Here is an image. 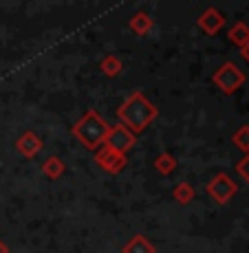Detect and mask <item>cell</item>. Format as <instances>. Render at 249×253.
<instances>
[{"label":"cell","instance_id":"cell-1","mask_svg":"<svg viewBox=\"0 0 249 253\" xmlns=\"http://www.w3.org/2000/svg\"><path fill=\"white\" fill-rule=\"evenodd\" d=\"M159 115V108L144 95L141 90H133L128 95V99L117 108V119L121 121L124 128H128L130 132L141 134Z\"/></svg>","mask_w":249,"mask_h":253},{"label":"cell","instance_id":"cell-2","mask_svg":"<svg viewBox=\"0 0 249 253\" xmlns=\"http://www.w3.org/2000/svg\"><path fill=\"white\" fill-rule=\"evenodd\" d=\"M108 130H110V126L106 124L104 117L97 113V110H89V113H84L75 124H73L71 132L86 150H93V152H95V150H100L101 145L106 143Z\"/></svg>","mask_w":249,"mask_h":253},{"label":"cell","instance_id":"cell-3","mask_svg":"<svg viewBox=\"0 0 249 253\" xmlns=\"http://www.w3.org/2000/svg\"><path fill=\"white\" fill-rule=\"evenodd\" d=\"M245 80H247L245 73L238 69L234 62H225V64H221L212 75L214 86L221 88L223 95H234V92L245 84Z\"/></svg>","mask_w":249,"mask_h":253},{"label":"cell","instance_id":"cell-4","mask_svg":"<svg viewBox=\"0 0 249 253\" xmlns=\"http://www.w3.org/2000/svg\"><path fill=\"white\" fill-rule=\"evenodd\" d=\"M205 192H207L209 198L216 201L218 205H227V203L238 194V185H236V181H234L232 176H229V174L221 172V174H216V176H214L207 185H205Z\"/></svg>","mask_w":249,"mask_h":253},{"label":"cell","instance_id":"cell-5","mask_svg":"<svg viewBox=\"0 0 249 253\" xmlns=\"http://www.w3.org/2000/svg\"><path fill=\"white\" fill-rule=\"evenodd\" d=\"M95 163L100 165L104 172H108V174H119L121 169L126 168L128 159H126V154L115 152V150L108 148V145H101L100 150H95Z\"/></svg>","mask_w":249,"mask_h":253},{"label":"cell","instance_id":"cell-6","mask_svg":"<svg viewBox=\"0 0 249 253\" xmlns=\"http://www.w3.org/2000/svg\"><path fill=\"white\" fill-rule=\"evenodd\" d=\"M135 143H137V137H135V134L130 132L128 128H124L121 124H117V126H110L108 137H106V143H104V145L113 148L115 152L126 154L130 148H135Z\"/></svg>","mask_w":249,"mask_h":253},{"label":"cell","instance_id":"cell-7","mask_svg":"<svg viewBox=\"0 0 249 253\" xmlns=\"http://www.w3.org/2000/svg\"><path fill=\"white\" fill-rule=\"evenodd\" d=\"M197 24H199V29H203V31L207 33V36H216V33L225 27V16H223L218 9L209 7L199 16Z\"/></svg>","mask_w":249,"mask_h":253},{"label":"cell","instance_id":"cell-8","mask_svg":"<svg viewBox=\"0 0 249 253\" xmlns=\"http://www.w3.org/2000/svg\"><path fill=\"white\" fill-rule=\"evenodd\" d=\"M42 148H45L42 139L38 137L36 132H31V130H27L24 134H20V137H18V141H16V150L22 154L24 159L38 157V152H42Z\"/></svg>","mask_w":249,"mask_h":253},{"label":"cell","instance_id":"cell-9","mask_svg":"<svg viewBox=\"0 0 249 253\" xmlns=\"http://www.w3.org/2000/svg\"><path fill=\"white\" fill-rule=\"evenodd\" d=\"M128 29L135 33V36L144 38L154 29V20L148 16V13H135V16L130 18V22H128Z\"/></svg>","mask_w":249,"mask_h":253},{"label":"cell","instance_id":"cell-10","mask_svg":"<svg viewBox=\"0 0 249 253\" xmlns=\"http://www.w3.org/2000/svg\"><path fill=\"white\" fill-rule=\"evenodd\" d=\"M121 253H157V249H154V245L146 236L137 233V236H133L128 242H126V247L121 249Z\"/></svg>","mask_w":249,"mask_h":253},{"label":"cell","instance_id":"cell-11","mask_svg":"<svg viewBox=\"0 0 249 253\" xmlns=\"http://www.w3.org/2000/svg\"><path fill=\"white\" fill-rule=\"evenodd\" d=\"M227 38H229V42H232V44H236L238 48L245 46L249 42V24L243 22V20H238L236 24H232V29L227 31Z\"/></svg>","mask_w":249,"mask_h":253},{"label":"cell","instance_id":"cell-12","mask_svg":"<svg viewBox=\"0 0 249 253\" xmlns=\"http://www.w3.org/2000/svg\"><path fill=\"white\" fill-rule=\"evenodd\" d=\"M64 172H66V163L62 161L60 157H49V159H45V163H42V174L49 176L51 181L60 178Z\"/></svg>","mask_w":249,"mask_h":253},{"label":"cell","instance_id":"cell-13","mask_svg":"<svg viewBox=\"0 0 249 253\" xmlns=\"http://www.w3.org/2000/svg\"><path fill=\"white\" fill-rule=\"evenodd\" d=\"M172 196L179 205H190V203L194 201V196H197V192H194V187L190 183H179L177 187L172 189Z\"/></svg>","mask_w":249,"mask_h":253},{"label":"cell","instance_id":"cell-14","mask_svg":"<svg viewBox=\"0 0 249 253\" xmlns=\"http://www.w3.org/2000/svg\"><path fill=\"white\" fill-rule=\"evenodd\" d=\"M154 169H157L159 174H163V176H168V174H172L174 169H177V159L168 152H161L159 157L154 159Z\"/></svg>","mask_w":249,"mask_h":253},{"label":"cell","instance_id":"cell-15","mask_svg":"<svg viewBox=\"0 0 249 253\" xmlns=\"http://www.w3.org/2000/svg\"><path fill=\"white\" fill-rule=\"evenodd\" d=\"M100 69L106 77H117L121 71H124V64H121V60L117 55H106L104 60L100 62Z\"/></svg>","mask_w":249,"mask_h":253},{"label":"cell","instance_id":"cell-16","mask_svg":"<svg viewBox=\"0 0 249 253\" xmlns=\"http://www.w3.org/2000/svg\"><path fill=\"white\" fill-rule=\"evenodd\" d=\"M232 141L238 150H243L245 154H249V126H241V128L232 134Z\"/></svg>","mask_w":249,"mask_h":253},{"label":"cell","instance_id":"cell-17","mask_svg":"<svg viewBox=\"0 0 249 253\" xmlns=\"http://www.w3.org/2000/svg\"><path fill=\"white\" fill-rule=\"evenodd\" d=\"M236 172L241 174L243 178H245V181L249 183V154H245V157L241 159V161L236 163Z\"/></svg>","mask_w":249,"mask_h":253},{"label":"cell","instance_id":"cell-18","mask_svg":"<svg viewBox=\"0 0 249 253\" xmlns=\"http://www.w3.org/2000/svg\"><path fill=\"white\" fill-rule=\"evenodd\" d=\"M241 57H243L245 62H249V42H247L245 46H241Z\"/></svg>","mask_w":249,"mask_h":253},{"label":"cell","instance_id":"cell-19","mask_svg":"<svg viewBox=\"0 0 249 253\" xmlns=\"http://www.w3.org/2000/svg\"><path fill=\"white\" fill-rule=\"evenodd\" d=\"M0 253H9V247H7V245H4V242H2V240H0Z\"/></svg>","mask_w":249,"mask_h":253}]
</instances>
